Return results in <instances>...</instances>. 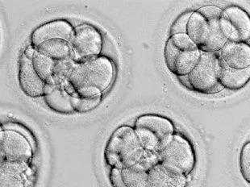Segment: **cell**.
<instances>
[{
	"mask_svg": "<svg viewBox=\"0 0 250 187\" xmlns=\"http://www.w3.org/2000/svg\"><path fill=\"white\" fill-rule=\"evenodd\" d=\"M74 28L66 20L58 19L38 26L30 36V46L36 49L38 45L49 40L63 39L71 42Z\"/></svg>",
	"mask_w": 250,
	"mask_h": 187,
	"instance_id": "8fae6325",
	"label": "cell"
},
{
	"mask_svg": "<svg viewBox=\"0 0 250 187\" xmlns=\"http://www.w3.org/2000/svg\"><path fill=\"white\" fill-rule=\"evenodd\" d=\"M201 54V50L188 34L173 35L166 43L165 62L172 74L186 76L198 65Z\"/></svg>",
	"mask_w": 250,
	"mask_h": 187,
	"instance_id": "277c9868",
	"label": "cell"
},
{
	"mask_svg": "<svg viewBox=\"0 0 250 187\" xmlns=\"http://www.w3.org/2000/svg\"><path fill=\"white\" fill-rule=\"evenodd\" d=\"M220 27L229 42H247L250 40V15L239 6L223 10Z\"/></svg>",
	"mask_w": 250,
	"mask_h": 187,
	"instance_id": "9c48e42d",
	"label": "cell"
},
{
	"mask_svg": "<svg viewBox=\"0 0 250 187\" xmlns=\"http://www.w3.org/2000/svg\"><path fill=\"white\" fill-rule=\"evenodd\" d=\"M28 163L1 162L0 187H32L35 173Z\"/></svg>",
	"mask_w": 250,
	"mask_h": 187,
	"instance_id": "30bf717a",
	"label": "cell"
},
{
	"mask_svg": "<svg viewBox=\"0 0 250 187\" xmlns=\"http://www.w3.org/2000/svg\"><path fill=\"white\" fill-rule=\"evenodd\" d=\"M193 12L189 11V12H183V14L179 16V17L174 21V23H172L170 27V36L177 34H187V30H188V24L190 20Z\"/></svg>",
	"mask_w": 250,
	"mask_h": 187,
	"instance_id": "d4e9b609",
	"label": "cell"
},
{
	"mask_svg": "<svg viewBox=\"0 0 250 187\" xmlns=\"http://www.w3.org/2000/svg\"><path fill=\"white\" fill-rule=\"evenodd\" d=\"M70 44L72 60L75 63H82L100 56L104 39L101 33L94 26L82 24L74 28Z\"/></svg>",
	"mask_w": 250,
	"mask_h": 187,
	"instance_id": "52a82bcc",
	"label": "cell"
},
{
	"mask_svg": "<svg viewBox=\"0 0 250 187\" xmlns=\"http://www.w3.org/2000/svg\"><path fill=\"white\" fill-rule=\"evenodd\" d=\"M241 177L250 185V141L244 144L239 157Z\"/></svg>",
	"mask_w": 250,
	"mask_h": 187,
	"instance_id": "603a6c76",
	"label": "cell"
},
{
	"mask_svg": "<svg viewBox=\"0 0 250 187\" xmlns=\"http://www.w3.org/2000/svg\"><path fill=\"white\" fill-rule=\"evenodd\" d=\"M148 187H188L187 176L158 162L148 171Z\"/></svg>",
	"mask_w": 250,
	"mask_h": 187,
	"instance_id": "9a60e30c",
	"label": "cell"
},
{
	"mask_svg": "<svg viewBox=\"0 0 250 187\" xmlns=\"http://www.w3.org/2000/svg\"><path fill=\"white\" fill-rule=\"evenodd\" d=\"M109 183L111 187H127L124 183L120 169L112 168L109 173Z\"/></svg>",
	"mask_w": 250,
	"mask_h": 187,
	"instance_id": "484cf974",
	"label": "cell"
},
{
	"mask_svg": "<svg viewBox=\"0 0 250 187\" xmlns=\"http://www.w3.org/2000/svg\"><path fill=\"white\" fill-rule=\"evenodd\" d=\"M71 100L74 111L79 113H86L96 108L102 101V97L95 99L72 97Z\"/></svg>",
	"mask_w": 250,
	"mask_h": 187,
	"instance_id": "cb8c5ba5",
	"label": "cell"
},
{
	"mask_svg": "<svg viewBox=\"0 0 250 187\" xmlns=\"http://www.w3.org/2000/svg\"><path fill=\"white\" fill-rule=\"evenodd\" d=\"M158 157L161 164L185 176L194 170L196 164L194 146L181 133H174L169 143L158 153Z\"/></svg>",
	"mask_w": 250,
	"mask_h": 187,
	"instance_id": "8992f818",
	"label": "cell"
},
{
	"mask_svg": "<svg viewBox=\"0 0 250 187\" xmlns=\"http://www.w3.org/2000/svg\"><path fill=\"white\" fill-rule=\"evenodd\" d=\"M71 95L62 85H46L44 90V103L56 113L70 115L74 112Z\"/></svg>",
	"mask_w": 250,
	"mask_h": 187,
	"instance_id": "2e32d148",
	"label": "cell"
},
{
	"mask_svg": "<svg viewBox=\"0 0 250 187\" xmlns=\"http://www.w3.org/2000/svg\"><path fill=\"white\" fill-rule=\"evenodd\" d=\"M19 85L27 96L44 97L46 83L40 78L33 68V62L23 53L19 65Z\"/></svg>",
	"mask_w": 250,
	"mask_h": 187,
	"instance_id": "7c38bea8",
	"label": "cell"
},
{
	"mask_svg": "<svg viewBox=\"0 0 250 187\" xmlns=\"http://www.w3.org/2000/svg\"><path fill=\"white\" fill-rule=\"evenodd\" d=\"M177 78H178V80H179V83H180L184 87L187 88V89H188L189 90H191L190 81H189V79H188V75L177 77Z\"/></svg>",
	"mask_w": 250,
	"mask_h": 187,
	"instance_id": "4316f807",
	"label": "cell"
},
{
	"mask_svg": "<svg viewBox=\"0 0 250 187\" xmlns=\"http://www.w3.org/2000/svg\"><path fill=\"white\" fill-rule=\"evenodd\" d=\"M115 73L113 62L105 56H99L84 62L76 63L64 85L72 89L84 85H94L104 92L112 83Z\"/></svg>",
	"mask_w": 250,
	"mask_h": 187,
	"instance_id": "3957f363",
	"label": "cell"
},
{
	"mask_svg": "<svg viewBox=\"0 0 250 187\" xmlns=\"http://www.w3.org/2000/svg\"><path fill=\"white\" fill-rule=\"evenodd\" d=\"M134 127L149 130L160 140L164 148L171 141L175 132L172 120L166 116L153 114L140 116L135 121Z\"/></svg>",
	"mask_w": 250,
	"mask_h": 187,
	"instance_id": "4fadbf2b",
	"label": "cell"
},
{
	"mask_svg": "<svg viewBox=\"0 0 250 187\" xmlns=\"http://www.w3.org/2000/svg\"><path fill=\"white\" fill-rule=\"evenodd\" d=\"M104 160L116 169L137 168L148 171L158 162V154L144 149L134 128L127 125L114 131L105 147Z\"/></svg>",
	"mask_w": 250,
	"mask_h": 187,
	"instance_id": "6da1fadb",
	"label": "cell"
},
{
	"mask_svg": "<svg viewBox=\"0 0 250 187\" xmlns=\"http://www.w3.org/2000/svg\"><path fill=\"white\" fill-rule=\"evenodd\" d=\"M218 53L229 67L236 69L250 67V44L247 42H228Z\"/></svg>",
	"mask_w": 250,
	"mask_h": 187,
	"instance_id": "5bb4252c",
	"label": "cell"
},
{
	"mask_svg": "<svg viewBox=\"0 0 250 187\" xmlns=\"http://www.w3.org/2000/svg\"><path fill=\"white\" fill-rule=\"evenodd\" d=\"M222 12L221 8L212 5L193 12L187 34L202 52L218 53L229 42L220 27Z\"/></svg>",
	"mask_w": 250,
	"mask_h": 187,
	"instance_id": "7a4b0ae2",
	"label": "cell"
},
{
	"mask_svg": "<svg viewBox=\"0 0 250 187\" xmlns=\"http://www.w3.org/2000/svg\"><path fill=\"white\" fill-rule=\"evenodd\" d=\"M1 162H29L33 159V144L17 130L1 129Z\"/></svg>",
	"mask_w": 250,
	"mask_h": 187,
	"instance_id": "ba28073f",
	"label": "cell"
},
{
	"mask_svg": "<svg viewBox=\"0 0 250 187\" xmlns=\"http://www.w3.org/2000/svg\"><path fill=\"white\" fill-rule=\"evenodd\" d=\"M250 82V67L243 69H232L225 64L220 84L225 90L237 91Z\"/></svg>",
	"mask_w": 250,
	"mask_h": 187,
	"instance_id": "ac0fdd59",
	"label": "cell"
},
{
	"mask_svg": "<svg viewBox=\"0 0 250 187\" xmlns=\"http://www.w3.org/2000/svg\"><path fill=\"white\" fill-rule=\"evenodd\" d=\"M76 63L71 58L56 62L52 77V85H62L67 81Z\"/></svg>",
	"mask_w": 250,
	"mask_h": 187,
	"instance_id": "7402d4cb",
	"label": "cell"
},
{
	"mask_svg": "<svg viewBox=\"0 0 250 187\" xmlns=\"http://www.w3.org/2000/svg\"><path fill=\"white\" fill-rule=\"evenodd\" d=\"M35 50L55 62L67 60L72 57L71 44L63 39L49 40L43 42Z\"/></svg>",
	"mask_w": 250,
	"mask_h": 187,
	"instance_id": "e0dca14e",
	"label": "cell"
},
{
	"mask_svg": "<svg viewBox=\"0 0 250 187\" xmlns=\"http://www.w3.org/2000/svg\"><path fill=\"white\" fill-rule=\"evenodd\" d=\"M124 183L127 187H148V171L132 168L121 169Z\"/></svg>",
	"mask_w": 250,
	"mask_h": 187,
	"instance_id": "ffe728a7",
	"label": "cell"
},
{
	"mask_svg": "<svg viewBox=\"0 0 250 187\" xmlns=\"http://www.w3.org/2000/svg\"><path fill=\"white\" fill-rule=\"evenodd\" d=\"M225 64L219 53L202 52L198 65L188 74L191 91L213 95L224 90L220 79Z\"/></svg>",
	"mask_w": 250,
	"mask_h": 187,
	"instance_id": "5b68a950",
	"label": "cell"
},
{
	"mask_svg": "<svg viewBox=\"0 0 250 187\" xmlns=\"http://www.w3.org/2000/svg\"><path fill=\"white\" fill-rule=\"evenodd\" d=\"M32 62L33 68L40 78L46 83V85H52V77L55 66V61L52 60L46 56L43 55L35 50V53L32 58Z\"/></svg>",
	"mask_w": 250,
	"mask_h": 187,
	"instance_id": "d6986e66",
	"label": "cell"
},
{
	"mask_svg": "<svg viewBox=\"0 0 250 187\" xmlns=\"http://www.w3.org/2000/svg\"><path fill=\"white\" fill-rule=\"evenodd\" d=\"M133 128L145 150L158 154L164 148L160 140L149 130L146 129L144 127H133Z\"/></svg>",
	"mask_w": 250,
	"mask_h": 187,
	"instance_id": "44dd1931",
	"label": "cell"
}]
</instances>
